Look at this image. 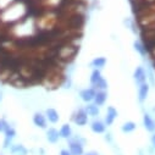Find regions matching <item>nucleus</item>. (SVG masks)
Returning <instances> with one entry per match:
<instances>
[{
  "label": "nucleus",
  "mask_w": 155,
  "mask_h": 155,
  "mask_svg": "<svg viewBox=\"0 0 155 155\" xmlns=\"http://www.w3.org/2000/svg\"><path fill=\"white\" fill-rule=\"evenodd\" d=\"M68 140V150L72 155H83L84 154V149L83 145L86 143V140L83 138L78 137H71Z\"/></svg>",
  "instance_id": "f257e3e1"
},
{
  "label": "nucleus",
  "mask_w": 155,
  "mask_h": 155,
  "mask_svg": "<svg viewBox=\"0 0 155 155\" xmlns=\"http://www.w3.org/2000/svg\"><path fill=\"white\" fill-rule=\"evenodd\" d=\"M73 122L77 126H86L88 124V115L84 111V109H80L73 115Z\"/></svg>",
  "instance_id": "f03ea898"
},
{
  "label": "nucleus",
  "mask_w": 155,
  "mask_h": 155,
  "mask_svg": "<svg viewBox=\"0 0 155 155\" xmlns=\"http://www.w3.org/2000/svg\"><path fill=\"white\" fill-rule=\"evenodd\" d=\"M133 77H134L136 83L139 84V86L143 84V83H145V81H147V73H145V71H144V68H143L142 66H138V67L134 70Z\"/></svg>",
  "instance_id": "7ed1b4c3"
},
{
  "label": "nucleus",
  "mask_w": 155,
  "mask_h": 155,
  "mask_svg": "<svg viewBox=\"0 0 155 155\" xmlns=\"http://www.w3.org/2000/svg\"><path fill=\"white\" fill-rule=\"evenodd\" d=\"M116 117H117V111H116V109L114 106H109L107 111H106V116H105V125L111 126Z\"/></svg>",
  "instance_id": "20e7f679"
},
{
  "label": "nucleus",
  "mask_w": 155,
  "mask_h": 155,
  "mask_svg": "<svg viewBox=\"0 0 155 155\" xmlns=\"http://www.w3.org/2000/svg\"><path fill=\"white\" fill-rule=\"evenodd\" d=\"M33 124L37 127H41V128H47V117L41 114V112H35L33 115Z\"/></svg>",
  "instance_id": "39448f33"
},
{
  "label": "nucleus",
  "mask_w": 155,
  "mask_h": 155,
  "mask_svg": "<svg viewBox=\"0 0 155 155\" xmlns=\"http://www.w3.org/2000/svg\"><path fill=\"white\" fill-rule=\"evenodd\" d=\"M80 95H81V99L83 101L91 103L94 99V97H95V91H94V88H86V89L81 91Z\"/></svg>",
  "instance_id": "423d86ee"
},
{
  "label": "nucleus",
  "mask_w": 155,
  "mask_h": 155,
  "mask_svg": "<svg viewBox=\"0 0 155 155\" xmlns=\"http://www.w3.org/2000/svg\"><path fill=\"white\" fill-rule=\"evenodd\" d=\"M60 138H61V137H60V133H59V131H58L56 128H53V127H51V128L47 130V139H48L49 143L55 144V143L59 142Z\"/></svg>",
  "instance_id": "0eeeda50"
},
{
  "label": "nucleus",
  "mask_w": 155,
  "mask_h": 155,
  "mask_svg": "<svg viewBox=\"0 0 155 155\" xmlns=\"http://www.w3.org/2000/svg\"><path fill=\"white\" fill-rule=\"evenodd\" d=\"M91 130H92L94 133L100 134V133H104V132H105V130H106V125H105L103 121H100V120H95V121L92 122V125H91Z\"/></svg>",
  "instance_id": "6e6552de"
},
{
  "label": "nucleus",
  "mask_w": 155,
  "mask_h": 155,
  "mask_svg": "<svg viewBox=\"0 0 155 155\" xmlns=\"http://www.w3.org/2000/svg\"><path fill=\"white\" fill-rule=\"evenodd\" d=\"M143 125H144L147 131H149V132H154L155 131V121L151 119V116L149 114H144V116H143Z\"/></svg>",
  "instance_id": "1a4fd4ad"
},
{
  "label": "nucleus",
  "mask_w": 155,
  "mask_h": 155,
  "mask_svg": "<svg viewBox=\"0 0 155 155\" xmlns=\"http://www.w3.org/2000/svg\"><path fill=\"white\" fill-rule=\"evenodd\" d=\"M45 116H47V119L49 120V122H51V124H56V122H59V120H60L59 112H58L55 109H53V107L47 109Z\"/></svg>",
  "instance_id": "9d476101"
},
{
  "label": "nucleus",
  "mask_w": 155,
  "mask_h": 155,
  "mask_svg": "<svg viewBox=\"0 0 155 155\" xmlns=\"http://www.w3.org/2000/svg\"><path fill=\"white\" fill-rule=\"evenodd\" d=\"M9 149L12 155H27L28 154V150L22 144H11Z\"/></svg>",
  "instance_id": "9b49d317"
},
{
  "label": "nucleus",
  "mask_w": 155,
  "mask_h": 155,
  "mask_svg": "<svg viewBox=\"0 0 155 155\" xmlns=\"http://www.w3.org/2000/svg\"><path fill=\"white\" fill-rule=\"evenodd\" d=\"M148 94H149V84L148 83L140 84L139 88H138V99H139V101L143 103L147 99Z\"/></svg>",
  "instance_id": "f8f14e48"
},
{
  "label": "nucleus",
  "mask_w": 155,
  "mask_h": 155,
  "mask_svg": "<svg viewBox=\"0 0 155 155\" xmlns=\"http://www.w3.org/2000/svg\"><path fill=\"white\" fill-rule=\"evenodd\" d=\"M106 93L104 92V91H98L97 93H95V97H94V104L97 105V106H101V105H104L105 104V100H106Z\"/></svg>",
  "instance_id": "ddd939ff"
},
{
  "label": "nucleus",
  "mask_w": 155,
  "mask_h": 155,
  "mask_svg": "<svg viewBox=\"0 0 155 155\" xmlns=\"http://www.w3.org/2000/svg\"><path fill=\"white\" fill-rule=\"evenodd\" d=\"M59 133H60V137H61V138L70 139V138L72 137V128H71V126H70V125L65 124V125H62V126H61V128H60Z\"/></svg>",
  "instance_id": "4468645a"
},
{
  "label": "nucleus",
  "mask_w": 155,
  "mask_h": 155,
  "mask_svg": "<svg viewBox=\"0 0 155 155\" xmlns=\"http://www.w3.org/2000/svg\"><path fill=\"white\" fill-rule=\"evenodd\" d=\"M84 111L87 112V115L93 116V117H95V116H98V115H99V112H100L99 106H97L95 104H88V105L84 107Z\"/></svg>",
  "instance_id": "2eb2a0df"
},
{
  "label": "nucleus",
  "mask_w": 155,
  "mask_h": 155,
  "mask_svg": "<svg viewBox=\"0 0 155 155\" xmlns=\"http://www.w3.org/2000/svg\"><path fill=\"white\" fill-rule=\"evenodd\" d=\"M136 128H137V125H136L133 121H127V122H125V124L122 125V127H121V130H122L124 133H131V132H133Z\"/></svg>",
  "instance_id": "dca6fc26"
},
{
  "label": "nucleus",
  "mask_w": 155,
  "mask_h": 155,
  "mask_svg": "<svg viewBox=\"0 0 155 155\" xmlns=\"http://www.w3.org/2000/svg\"><path fill=\"white\" fill-rule=\"evenodd\" d=\"M105 64H106V60H105V58H103V56H100V58H95L93 61H92V66L93 67H95L97 70H99V68H103L104 66H105Z\"/></svg>",
  "instance_id": "f3484780"
},
{
  "label": "nucleus",
  "mask_w": 155,
  "mask_h": 155,
  "mask_svg": "<svg viewBox=\"0 0 155 155\" xmlns=\"http://www.w3.org/2000/svg\"><path fill=\"white\" fill-rule=\"evenodd\" d=\"M133 47H134L136 51H138V53H139L142 56H145V55H147V50H145V48L143 47V44H142L140 42L136 41V42L133 43Z\"/></svg>",
  "instance_id": "a211bd4d"
},
{
  "label": "nucleus",
  "mask_w": 155,
  "mask_h": 155,
  "mask_svg": "<svg viewBox=\"0 0 155 155\" xmlns=\"http://www.w3.org/2000/svg\"><path fill=\"white\" fill-rule=\"evenodd\" d=\"M103 78V77H101V73H100V71L99 70H94L93 71V73H92V77H91V83L92 84H95L99 80H101Z\"/></svg>",
  "instance_id": "6ab92c4d"
},
{
  "label": "nucleus",
  "mask_w": 155,
  "mask_h": 155,
  "mask_svg": "<svg viewBox=\"0 0 155 155\" xmlns=\"http://www.w3.org/2000/svg\"><path fill=\"white\" fill-rule=\"evenodd\" d=\"M4 133H5V138L9 139V140H12V139L15 138V136H16V131H15V128L11 127V126H9V128H8Z\"/></svg>",
  "instance_id": "aec40b11"
},
{
  "label": "nucleus",
  "mask_w": 155,
  "mask_h": 155,
  "mask_svg": "<svg viewBox=\"0 0 155 155\" xmlns=\"http://www.w3.org/2000/svg\"><path fill=\"white\" fill-rule=\"evenodd\" d=\"M93 87L97 88V89H99V91H104V89L107 88V83H106V81H105L104 78H101V80H99L95 84H93Z\"/></svg>",
  "instance_id": "412c9836"
},
{
  "label": "nucleus",
  "mask_w": 155,
  "mask_h": 155,
  "mask_svg": "<svg viewBox=\"0 0 155 155\" xmlns=\"http://www.w3.org/2000/svg\"><path fill=\"white\" fill-rule=\"evenodd\" d=\"M9 124L3 119V120H0V132H5L8 128H9Z\"/></svg>",
  "instance_id": "4be33fe9"
},
{
  "label": "nucleus",
  "mask_w": 155,
  "mask_h": 155,
  "mask_svg": "<svg viewBox=\"0 0 155 155\" xmlns=\"http://www.w3.org/2000/svg\"><path fill=\"white\" fill-rule=\"evenodd\" d=\"M60 155H72V154L70 153V150H68V149H61Z\"/></svg>",
  "instance_id": "5701e85b"
},
{
  "label": "nucleus",
  "mask_w": 155,
  "mask_h": 155,
  "mask_svg": "<svg viewBox=\"0 0 155 155\" xmlns=\"http://www.w3.org/2000/svg\"><path fill=\"white\" fill-rule=\"evenodd\" d=\"M83 155H100V154L98 151H95V150H91V151H88V153H86Z\"/></svg>",
  "instance_id": "b1692460"
},
{
  "label": "nucleus",
  "mask_w": 155,
  "mask_h": 155,
  "mask_svg": "<svg viewBox=\"0 0 155 155\" xmlns=\"http://www.w3.org/2000/svg\"><path fill=\"white\" fill-rule=\"evenodd\" d=\"M105 140H107V142H111V140H112V138H111V134H110V133H107V134L105 136Z\"/></svg>",
  "instance_id": "393cba45"
},
{
  "label": "nucleus",
  "mask_w": 155,
  "mask_h": 155,
  "mask_svg": "<svg viewBox=\"0 0 155 155\" xmlns=\"http://www.w3.org/2000/svg\"><path fill=\"white\" fill-rule=\"evenodd\" d=\"M150 140H151V145L155 148V133L151 136V139H150Z\"/></svg>",
  "instance_id": "a878e982"
},
{
  "label": "nucleus",
  "mask_w": 155,
  "mask_h": 155,
  "mask_svg": "<svg viewBox=\"0 0 155 155\" xmlns=\"http://www.w3.org/2000/svg\"><path fill=\"white\" fill-rule=\"evenodd\" d=\"M138 155H147V154H144V153H143V150H139V153H138Z\"/></svg>",
  "instance_id": "bb28decb"
},
{
  "label": "nucleus",
  "mask_w": 155,
  "mask_h": 155,
  "mask_svg": "<svg viewBox=\"0 0 155 155\" xmlns=\"http://www.w3.org/2000/svg\"><path fill=\"white\" fill-rule=\"evenodd\" d=\"M2 99H3V97H2V93H0V101H2Z\"/></svg>",
  "instance_id": "cd10ccee"
}]
</instances>
